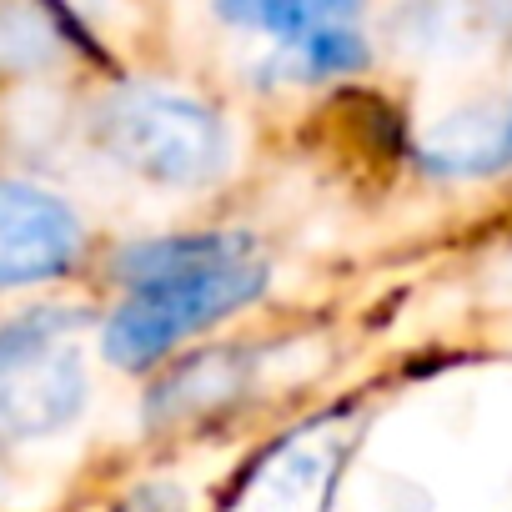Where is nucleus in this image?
Here are the masks:
<instances>
[{
    "label": "nucleus",
    "instance_id": "f257e3e1",
    "mask_svg": "<svg viewBox=\"0 0 512 512\" xmlns=\"http://www.w3.org/2000/svg\"><path fill=\"white\" fill-rule=\"evenodd\" d=\"M126 302L106 322V357L116 367H151L191 332L251 307L267 292V262L236 231H191L136 241L116 256Z\"/></svg>",
    "mask_w": 512,
    "mask_h": 512
},
{
    "label": "nucleus",
    "instance_id": "7ed1b4c3",
    "mask_svg": "<svg viewBox=\"0 0 512 512\" xmlns=\"http://www.w3.org/2000/svg\"><path fill=\"white\" fill-rule=\"evenodd\" d=\"M86 407L76 312H31L0 327V442L51 437Z\"/></svg>",
    "mask_w": 512,
    "mask_h": 512
},
{
    "label": "nucleus",
    "instance_id": "20e7f679",
    "mask_svg": "<svg viewBox=\"0 0 512 512\" xmlns=\"http://www.w3.org/2000/svg\"><path fill=\"white\" fill-rule=\"evenodd\" d=\"M362 6L367 0H211L221 26L262 36L302 81L342 76L367 61Z\"/></svg>",
    "mask_w": 512,
    "mask_h": 512
},
{
    "label": "nucleus",
    "instance_id": "6e6552de",
    "mask_svg": "<svg viewBox=\"0 0 512 512\" xmlns=\"http://www.w3.org/2000/svg\"><path fill=\"white\" fill-rule=\"evenodd\" d=\"M497 156H502V161H512V111H507V121H502V136H497Z\"/></svg>",
    "mask_w": 512,
    "mask_h": 512
},
{
    "label": "nucleus",
    "instance_id": "f03ea898",
    "mask_svg": "<svg viewBox=\"0 0 512 512\" xmlns=\"http://www.w3.org/2000/svg\"><path fill=\"white\" fill-rule=\"evenodd\" d=\"M101 151L156 186H206L231 161L226 121L166 86H121L96 106Z\"/></svg>",
    "mask_w": 512,
    "mask_h": 512
},
{
    "label": "nucleus",
    "instance_id": "423d86ee",
    "mask_svg": "<svg viewBox=\"0 0 512 512\" xmlns=\"http://www.w3.org/2000/svg\"><path fill=\"white\" fill-rule=\"evenodd\" d=\"M246 387V357L241 352H196L176 362L161 387L146 397V422L156 427H186L216 407H231Z\"/></svg>",
    "mask_w": 512,
    "mask_h": 512
},
{
    "label": "nucleus",
    "instance_id": "39448f33",
    "mask_svg": "<svg viewBox=\"0 0 512 512\" xmlns=\"http://www.w3.org/2000/svg\"><path fill=\"white\" fill-rule=\"evenodd\" d=\"M86 231L76 211L26 181H0V287H36L81 262Z\"/></svg>",
    "mask_w": 512,
    "mask_h": 512
},
{
    "label": "nucleus",
    "instance_id": "0eeeda50",
    "mask_svg": "<svg viewBox=\"0 0 512 512\" xmlns=\"http://www.w3.org/2000/svg\"><path fill=\"white\" fill-rule=\"evenodd\" d=\"M482 11H487V21H492L502 36H512V0H482Z\"/></svg>",
    "mask_w": 512,
    "mask_h": 512
}]
</instances>
